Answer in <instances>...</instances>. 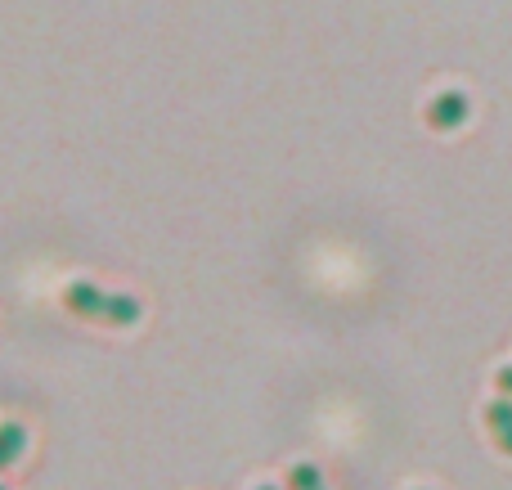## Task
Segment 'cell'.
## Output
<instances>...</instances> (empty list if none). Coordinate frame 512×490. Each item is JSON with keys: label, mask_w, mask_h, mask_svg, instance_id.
Returning <instances> with one entry per match:
<instances>
[{"label": "cell", "mask_w": 512, "mask_h": 490, "mask_svg": "<svg viewBox=\"0 0 512 490\" xmlns=\"http://www.w3.org/2000/svg\"><path fill=\"white\" fill-rule=\"evenodd\" d=\"M104 297L108 293H99L90 279H77V284L63 288V306H68L72 315H81V320H99V315H104Z\"/></svg>", "instance_id": "obj_1"}, {"label": "cell", "mask_w": 512, "mask_h": 490, "mask_svg": "<svg viewBox=\"0 0 512 490\" xmlns=\"http://www.w3.org/2000/svg\"><path fill=\"white\" fill-rule=\"evenodd\" d=\"M468 117V95L463 90H441V95L427 104V122L432 126H459Z\"/></svg>", "instance_id": "obj_2"}, {"label": "cell", "mask_w": 512, "mask_h": 490, "mask_svg": "<svg viewBox=\"0 0 512 490\" xmlns=\"http://www.w3.org/2000/svg\"><path fill=\"white\" fill-rule=\"evenodd\" d=\"M486 428H490V437H495V446L504 450V455H512V401L508 396L486 405Z\"/></svg>", "instance_id": "obj_3"}, {"label": "cell", "mask_w": 512, "mask_h": 490, "mask_svg": "<svg viewBox=\"0 0 512 490\" xmlns=\"http://www.w3.org/2000/svg\"><path fill=\"white\" fill-rule=\"evenodd\" d=\"M99 320L104 324H131V320H140V302H135L131 293H108Z\"/></svg>", "instance_id": "obj_4"}, {"label": "cell", "mask_w": 512, "mask_h": 490, "mask_svg": "<svg viewBox=\"0 0 512 490\" xmlns=\"http://www.w3.org/2000/svg\"><path fill=\"white\" fill-rule=\"evenodd\" d=\"M23 446H27V432L18 428V423H0V473L23 455Z\"/></svg>", "instance_id": "obj_5"}, {"label": "cell", "mask_w": 512, "mask_h": 490, "mask_svg": "<svg viewBox=\"0 0 512 490\" xmlns=\"http://www.w3.org/2000/svg\"><path fill=\"white\" fill-rule=\"evenodd\" d=\"M288 490H324V477H319L315 464H292L288 468Z\"/></svg>", "instance_id": "obj_6"}, {"label": "cell", "mask_w": 512, "mask_h": 490, "mask_svg": "<svg viewBox=\"0 0 512 490\" xmlns=\"http://www.w3.org/2000/svg\"><path fill=\"white\" fill-rule=\"evenodd\" d=\"M495 383H499V392H504L508 401H512V365H504V369H499V374H495Z\"/></svg>", "instance_id": "obj_7"}, {"label": "cell", "mask_w": 512, "mask_h": 490, "mask_svg": "<svg viewBox=\"0 0 512 490\" xmlns=\"http://www.w3.org/2000/svg\"><path fill=\"white\" fill-rule=\"evenodd\" d=\"M256 490H279V486H256Z\"/></svg>", "instance_id": "obj_8"}, {"label": "cell", "mask_w": 512, "mask_h": 490, "mask_svg": "<svg viewBox=\"0 0 512 490\" xmlns=\"http://www.w3.org/2000/svg\"><path fill=\"white\" fill-rule=\"evenodd\" d=\"M0 490H5V482H0Z\"/></svg>", "instance_id": "obj_9"}]
</instances>
